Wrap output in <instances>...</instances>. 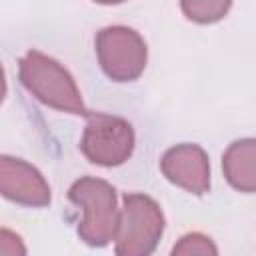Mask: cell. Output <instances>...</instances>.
<instances>
[{"mask_svg": "<svg viewBox=\"0 0 256 256\" xmlns=\"http://www.w3.org/2000/svg\"><path fill=\"white\" fill-rule=\"evenodd\" d=\"M18 76L22 86L42 104L76 116L90 114L74 78L54 58L38 50H28L18 62Z\"/></svg>", "mask_w": 256, "mask_h": 256, "instance_id": "1", "label": "cell"}, {"mask_svg": "<svg viewBox=\"0 0 256 256\" xmlns=\"http://www.w3.org/2000/svg\"><path fill=\"white\" fill-rule=\"evenodd\" d=\"M68 198L82 208V220L78 224V236L88 246H106L116 236L120 210L116 206V190L100 178L84 176L76 180Z\"/></svg>", "mask_w": 256, "mask_h": 256, "instance_id": "2", "label": "cell"}, {"mask_svg": "<svg viewBox=\"0 0 256 256\" xmlns=\"http://www.w3.org/2000/svg\"><path fill=\"white\" fill-rule=\"evenodd\" d=\"M164 232V214L146 194L130 192L122 198V210L114 236L120 256H146L154 252Z\"/></svg>", "mask_w": 256, "mask_h": 256, "instance_id": "3", "label": "cell"}, {"mask_svg": "<svg viewBox=\"0 0 256 256\" xmlns=\"http://www.w3.org/2000/svg\"><path fill=\"white\" fill-rule=\"evenodd\" d=\"M82 154L98 166H120L134 150L132 124L120 116L106 112H90L80 138Z\"/></svg>", "mask_w": 256, "mask_h": 256, "instance_id": "4", "label": "cell"}, {"mask_svg": "<svg viewBox=\"0 0 256 256\" xmlns=\"http://www.w3.org/2000/svg\"><path fill=\"white\" fill-rule=\"evenodd\" d=\"M146 42L126 26H108L96 34V56L102 72L114 82H132L146 68Z\"/></svg>", "mask_w": 256, "mask_h": 256, "instance_id": "5", "label": "cell"}, {"mask_svg": "<svg viewBox=\"0 0 256 256\" xmlns=\"http://www.w3.org/2000/svg\"><path fill=\"white\" fill-rule=\"evenodd\" d=\"M160 170L168 182L190 194H206L210 190V162L198 144H176L168 148L160 160Z\"/></svg>", "mask_w": 256, "mask_h": 256, "instance_id": "6", "label": "cell"}, {"mask_svg": "<svg viewBox=\"0 0 256 256\" xmlns=\"http://www.w3.org/2000/svg\"><path fill=\"white\" fill-rule=\"evenodd\" d=\"M0 192L20 206L44 208L50 204V186L40 170L12 156L0 158Z\"/></svg>", "mask_w": 256, "mask_h": 256, "instance_id": "7", "label": "cell"}, {"mask_svg": "<svg viewBox=\"0 0 256 256\" xmlns=\"http://www.w3.org/2000/svg\"><path fill=\"white\" fill-rule=\"evenodd\" d=\"M222 170L232 188L244 194L256 192V138L232 142L222 154Z\"/></svg>", "mask_w": 256, "mask_h": 256, "instance_id": "8", "label": "cell"}, {"mask_svg": "<svg viewBox=\"0 0 256 256\" xmlns=\"http://www.w3.org/2000/svg\"><path fill=\"white\" fill-rule=\"evenodd\" d=\"M180 6L188 20L198 24H212L226 16L232 0H180Z\"/></svg>", "mask_w": 256, "mask_h": 256, "instance_id": "9", "label": "cell"}, {"mask_svg": "<svg viewBox=\"0 0 256 256\" xmlns=\"http://www.w3.org/2000/svg\"><path fill=\"white\" fill-rule=\"evenodd\" d=\"M172 254H174V256H176V254H186V256H190V254L208 256V254H210V256H214V254H218V248H216V244L212 242V238H208V236H204V234H200V232H192V234L182 236L180 242L174 244Z\"/></svg>", "mask_w": 256, "mask_h": 256, "instance_id": "10", "label": "cell"}, {"mask_svg": "<svg viewBox=\"0 0 256 256\" xmlns=\"http://www.w3.org/2000/svg\"><path fill=\"white\" fill-rule=\"evenodd\" d=\"M0 252L8 254V256H14V254H24L26 248L20 242V236H16V234H12L10 230L4 228L0 232Z\"/></svg>", "mask_w": 256, "mask_h": 256, "instance_id": "11", "label": "cell"}, {"mask_svg": "<svg viewBox=\"0 0 256 256\" xmlns=\"http://www.w3.org/2000/svg\"><path fill=\"white\" fill-rule=\"evenodd\" d=\"M94 2H98V4H120L124 0H94Z\"/></svg>", "mask_w": 256, "mask_h": 256, "instance_id": "12", "label": "cell"}]
</instances>
